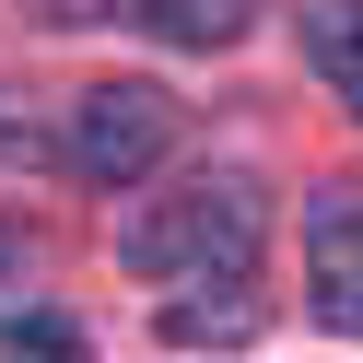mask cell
<instances>
[{
	"label": "cell",
	"instance_id": "obj_2",
	"mask_svg": "<svg viewBox=\"0 0 363 363\" xmlns=\"http://www.w3.org/2000/svg\"><path fill=\"white\" fill-rule=\"evenodd\" d=\"M164 152H176V94L164 82H94V94H71V118H59V164H71L82 188H141Z\"/></svg>",
	"mask_w": 363,
	"mask_h": 363
},
{
	"label": "cell",
	"instance_id": "obj_4",
	"mask_svg": "<svg viewBox=\"0 0 363 363\" xmlns=\"http://www.w3.org/2000/svg\"><path fill=\"white\" fill-rule=\"evenodd\" d=\"M164 340H176V352H211V340L235 352V340H258V293H246V269H235V281H188V293L164 305Z\"/></svg>",
	"mask_w": 363,
	"mask_h": 363
},
{
	"label": "cell",
	"instance_id": "obj_8",
	"mask_svg": "<svg viewBox=\"0 0 363 363\" xmlns=\"http://www.w3.org/2000/svg\"><path fill=\"white\" fill-rule=\"evenodd\" d=\"M12 269H24V235H0V281H12Z\"/></svg>",
	"mask_w": 363,
	"mask_h": 363
},
{
	"label": "cell",
	"instance_id": "obj_5",
	"mask_svg": "<svg viewBox=\"0 0 363 363\" xmlns=\"http://www.w3.org/2000/svg\"><path fill=\"white\" fill-rule=\"evenodd\" d=\"M305 59L328 71V94L363 118V0H305Z\"/></svg>",
	"mask_w": 363,
	"mask_h": 363
},
{
	"label": "cell",
	"instance_id": "obj_6",
	"mask_svg": "<svg viewBox=\"0 0 363 363\" xmlns=\"http://www.w3.org/2000/svg\"><path fill=\"white\" fill-rule=\"evenodd\" d=\"M141 24L176 35V48H235V35H246V0H141Z\"/></svg>",
	"mask_w": 363,
	"mask_h": 363
},
{
	"label": "cell",
	"instance_id": "obj_1",
	"mask_svg": "<svg viewBox=\"0 0 363 363\" xmlns=\"http://www.w3.org/2000/svg\"><path fill=\"white\" fill-rule=\"evenodd\" d=\"M258 246H269V188L246 164H199L118 223V258L141 281H235Z\"/></svg>",
	"mask_w": 363,
	"mask_h": 363
},
{
	"label": "cell",
	"instance_id": "obj_7",
	"mask_svg": "<svg viewBox=\"0 0 363 363\" xmlns=\"http://www.w3.org/2000/svg\"><path fill=\"white\" fill-rule=\"evenodd\" d=\"M0 352H35V363H71V328H59V316H0Z\"/></svg>",
	"mask_w": 363,
	"mask_h": 363
},
{
	"label": "cell",
	"instance_id": "obj_3",
	"mask_svg": "<svg viewBox=\"0 0 363 363\" xmlns=\"http://www.w3.org/2000/svg\"><path fill=\"white\" fill-rule=\"evenodd\" d=\"M305 305L340 340H363V188H328L305 211Z\"/></svg>",
	"mask_w": 363,
	"mask_h": 363
}]
</instances>
